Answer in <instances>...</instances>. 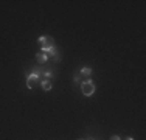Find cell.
<instances>
[{
  "mask_svg": "<svg viewBox=\"0 0 146 140\" xmlns=\"http://www.w3.org/2000/svg\"><path fill=\"white\" fill-rule=\"evenodd\" d=\"M37 44H39V47H40V51H45V53H48V51H51L53 48H56L54 39L51 36H40L39 39H37Z\"/></svg>",
  "mask_w": 146,
  "mask_h": 140,
  "instance_id": "6da1fadb",
  "label": "cell"
},
{
  "mask_svg": "<svg viewBox=\"0 0 146 140\" xmlns=\"http://www.w3.org/2000/svg\"><path fill=\"white\" fill-rule=\"evenodd\" d=\"M81 90H82V95H86V97L93 95V92H95V84H93L92 79H86V81H82L81 83Z\"/></svg>",
  "mask_w": 146,
  "mask_h": 140,
  "instance_id": "7a4b0ae2",
  "label": "cell"
},
{
  "mask_svg": "<svg viewBox=\"0 0 146 140\" xmlns=\"http://www.w3.org/2000/svg\"><path fill=\"white\" fill-rule=\"evenodd\" d=\"M40 83V79L37 78V75H34V73H30L28 78H27V87L28 89H34V87H37V84Z\"/></svg>",
  "mask_w": 146,
  "mask_h": 140,
  "instance_id": "3957f363",
  "label": "cell"
},
{
  "mask_svg": "<svg viewBox=\"0 0 146 140\" xmlns=\"http://www.w3.org/2000/svg\"><path fill=\"white\" fill-rule=\"evenodd\" d=\"M36 59H37L39 64H45V62L48 61V55L45 53V51H39V53L36 55Z\"/></svg>",
  "mask_w": 146,
  "mask_h": 140,
  "instance_id": "277c9868",
  "label": "cell"
},
{
  "mask_svg": "<svg viewBox=\"0 0 146 140\" xmlns=\"http://www.w3.org/2000/svg\"><path fill=\"white\" fill-rule=\"evenodd\" d=\"M40 86H42V89L45 90V92H48V90H51V81L50 79H44V81H40Z\"/></svg>",
  "mask_w": 146,
  "mask_h": 140,
  "instance_id": "5b68a950",
  "label": "cell"
},
{
  "mask_svg": "<svg viewBox=\"0 0 146 140\" xmlns=\"http://www.w3.org/2000/svg\"><path fill=\"white\" fill-rule=\"evenodd\" d=\"M79 75L84 76V78H89V76L92 75V69H90V67H82L81 72H79Z\"/></svg>",
  "mask_w": 146,
  "mask_h": 140,
  "instance_id": "8992f818",
  "label": "cell"
},
{
  "mask_svg": "<svg viewBox=\"0 0 146 140\" xmlns=\"http://www.w3.org/2000/svg\"><path fill=\"white\" fill-rule=\"evenodd\" d=\"M110 140H121V139H120V135H112Z\"/></svg>",
  "mask_w": 146,
  "mask_h": 140,
  "instance_id": "52a82bcc",
  "label": "cell"
},
{
  "mask_svg": "<svg viewBox=\"0 0 146 140\" xmlns=\"http://www.w3.org/2000/svg\"><path fill=\"white\" fill-rule=\"evenodd\" d=\"M73 81H75V83H79V75H75V78H73Z\"/></svg>",
  "mask_w": 146,
  "mask_h": 140,
  "instance_id": "ba28073f",
  "label": "cell"
},
{
  "mask_svg": "<svg viewBox=\"0 0 146 140\" xmlns=\"http://www.w3.org/2000/svg\"><path fill=\"white\" fill-rule=\"evenodd\" d=\"M126 140H134V139H132V137H127V139H126Z\"/></svg>",
  "mask_w": 146,
  "mask_h": 140,
  "instance_id": "9c48e42d",
  "label": "cell"
}]
</instances>
